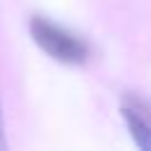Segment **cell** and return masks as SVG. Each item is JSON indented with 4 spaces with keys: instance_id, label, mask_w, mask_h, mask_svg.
I'll return each mask as SVG.
<instances>
[{
    "instance_id": "7a4b0ae2",
    "label": "cell",
    "mask_w": 151,
    "mask_h": 151,
    "mask_svg": "<svg viewBox=\"0 0 151 151\" xmlns=\"http://www.w3.org/2000/svg\"><path fill=\"white\" fill-rule=\"evenodd\" d=\"M120 116H123L134 144L144 151H151V109H149V104L137 97H125V101L120 106Z\"/></svg>"
},
{
    "instance_id": "6da1fadb",
    "label": "cell",
    "mask_w": 151,
    "mask_h": 151,
    "mask_svg": "<svg viewBox=\"0 0 151 151\" xmlns=\"http://www.w3.org/2000/svg\"><path fill=\"white\" fill-rule=\"evenodd\" d=\"M28 31H31L33 42L61 64H85L92 54L87 40H83L80 35L52 24L45 17H31Z\"/></svg>"
},
{
    "instance_id": "3957f363",
    "label": "cell",
    "mask_w": 151,
    "mask_h": 151,
    "mask_svg": "<svg viewBox=\"0 0 151 151\" xmlns=\"http://www.w3.org/2000/svg\"><path fill=\"white\" fill-rule=\"evenodd\" d=\"M7 149V139H5V118H2V106H0V151Z\"/></svg>"
}]
</instances>
